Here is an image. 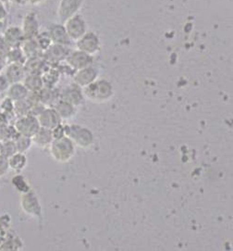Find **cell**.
<instances>
[{
    "label": "cell",
    "instance_id": "35",
    "mask_svg": "<svg viewBox=\"0 0 233 251\" xmlns=\"http://www.w3.org/2000/svg\"><path fill=\"white\" fill-rule=\"evenodd\" d=\"M4 239H5V236H3V235H1V234H0V247H1L2 243L4 241Z\"/></svg>",
    "mask_w": 233,
    "mask_h": 251
},
{
    "label": "cell",
    "instance_id": "10",
    "mask_svg": "<svg viewBox=\"0 0 233 251\" xmlns=\"http://www.w3.org/2000/svg\"><path fill=\"white\" fill-rule=\"evenodd\" d=\"M59 100L67 101L75 107L79 108L82 106L84 102V95H83V88L79 87L76 84H70L65 87L61 92L59 93Z\"/></svg>",
    "mask_w": 233,
    "mask_h": 251
},
{
    "label": "cell",
    "instance_id": "9",
    "mask_svg": "<svg viewBox=\"0 0 233 251\" xmlns=\"http://www.w3.org/2000/svg\"><path fill=\"white\" fill-rule=\"evenodd\" d=\"M100 42L97 35L93 32H87L78 41H76V49L93 56L99 50Z\"/></svg>",
    "mask_w": 233,
    "mask_h": 251
},
{
    "label": "cell",
    "instance_id": "17",
    "mask_svg": "<svg viewBox=\"0 0 233 251\" xmlns=\"http://www.w3.org/2000/svg\"><path fill=\"white\" fill-rule=\"evenodd\" d=\"M70 52H67L66 47L57 44H52L49 48L45 51L44 59L47 62L58 63L61 60L66 59Z\"/></svg>",
    "mask_w": 233,
    "mask_h": 251
},
{
    "label": "cell",
    "instance_id": "24",
    "mask_svg": "<svg viewBox=\"0 0 233 251\" xmlns=\"http://www.w3.org/2000/svg\"><path fill=\"white\" fill-rule=\"evenodd\" d=\"M22 50L24 52L27 59H31V58H35V57H39V53H41L43 51L39 48L38 44L36 42L35 38L34 39H27L24 40L23 44L22 45Z\"/></svg>",
    "mask_w": 233,
    "mask_h": 251
},
{
    "label": "cell",
    "instance_id": "4",
    "mask_svg": "<svg viewBox=\"0 0 233 251\" xmlns=\"http://www.w3.org/2000/svg\"><path fill=\"white\" fill-rule=\"evenodd\" d=\"M84 98L93 102H103L108 100L112 95V87L105 80L94 81L88 86L83 88Z\"/></svg>",
    "mask_w": 233,
    "mask_h": 251
},
{
    "label": "cell",
    "instance_id": "27",
    "mask_svg": "<svg viewBox=\"0 0 233 251\" xmlns=\"http://www.w3.org/2000/svg\"><path fill=\"white\" fill-rule=\"evenodd\" d=\"M14 141L16 144L17 151L26 153L27 151H30L32 146L33 145V140L31 137L17 134L16 137L14 138Z\"/></svg>",
    "mask_w": 233,
    "mask_h": 251
},
{
    "label": "cell",
    "instance_id": "26",
    "mask_svg": "<svg viewBox=\"0 0 233 251\" xmlns=\"http://www.w3.org/2000/svg\"><path fill=\"white\" fill-rule=\"evenodd\" d=\"M6 58L8 59L9 63H18V64H23L24 65L27 57L24 54L22 48H15V49H10Z\"/></svg>",
    "mask_w": 233,
    "mask_h": 251
},
{
    "label": "cell",
    "instance_id": "19",
    "mask_svg": "<svg viewBox=\"0 0 233 251\" xmlns=\"http://www.w3.org/2000/svg\"><path fill=\"white\" fill-rule=\"evenodd\" d=\"M53 107L57 110L59 117L61 118L62 121L71 120L77 114L78 111V108L75 107L74 105L62 100H58Z\"/></svg>",
    "mask_w": 233,
    "mask_h": 251
},
{
    "label": "cell",
    "instance_id": "14",
    "mask_svg": "<svg viewBox=\"0 0 233 251\" xmlns=\"http://www.w3.org/2000/svg\"><path fill=\"white\" fill-rule=\"evenodd\" d=\"M97 78V72L94 68L89 66L75 72L73 75V84L81 88H84L93 83Z\"/></svg>",
    "mask_w": 233,
    "mask_h": 251
},
{
    "label": "cell",
    "instance_id": "21",
    "mask_svg": "<svg viewBox=\"0 0 233 251\" xmlns=\"http://www.w3.org/2000/svg\"><path fill=\"white\" fill-rule=\"evenodd\" d=\"M9 168L16 174H21L28 164V159L25 153L16 152L8 158Z\"/></svg>",
    "mask_w": 233,
    "mask_h": 251
},
{
    "label": "cell",
    "instance_id": "5",
    "mask_svg": "<svg viewBox=\"0 0 233 251\" xmlns=\"http://www.w3.org/2000/svg\"><path fill=\"white\" fill-rule=\"evenodd\" d=\"M13 127L16 130L18 134L28 136L31 138L41 128L38 119L33 114H27L24 116L18 118L14 123Z\"/></svg>",
    "mask_w": 233,
    "mask_h": 251
},
{
    "label": "cell",
    "instance_id": "22",
    "mask_svg": "<svg viewBox=\"0 0 233 251\" xmlns=\"http://www.w3.org/2000/svg\"><path fill=\"white\" fill-rule=\"evenodd\" d=\"M23 83L29 92L39 93L45 86L43 76L40 75H27Z\"/></svg>",
    "mask_w": 233,
    "mask_h": 251
},
{
    "label": "cell",
    "instance_id": "37",
    "mask_svg": "<svg viewBox=\"0 0 233 251\" xmlns=\"http://www.w3.org/2000/svg\"><path fill=\"white\" fill-rule=\"evenodd\" d=\"M3 116V113H2V111H1V109H0V118Z\"/></svg>",
    "mask_w": 233,
    "mask_h": 251
},
{
    "label": "cell",
    "instance_id": "16",
    "mask_svg": "<svg viewBox=\"0 0 233 251\" xmlns=\"http://www.w3.org/2000/svg\"><path fill=\"white\" fill-rule=\"evenodd\" d=\"M4 75L7 78L9 84L23 83L25 76L27 75L24 65L18 63H9L5 67Z\"/></svg>",
    "mask_w": 233,
    "mask_h": 251
},
{
    "label": "cell",
    "instance_id": "8",
    "mask_svg": "<svg viewBox=\"0 0 233 251\" xmlns=\"http://www.w3.org/2000/svg\"><path fill=\"white\" fill-rule=\"evenodd\" d=\"M65 61L67 65L71 70H73L75 73L79 70L92 66L93 57L91 55L84 53L83 51L76 50L69 53Z\"/></svg>",
    "mask_w": 233,
    "mask_h": 251
},
{
    "label": "cell",
    "instance_id": "11",
    "mask_svg": "<svg viewBox=\"0 0 233 251\" xmlns=\"http://www.w3.org/2000/svg\"><path fill=\"white\" fill-rule=\"evenodd\" d=\"M37 119L41 127L49 130H54L62 124V120L54 107H46L37 116Z\"/></svg>",
    "mask_w": 233,
    "mask_h": 251
},
{
    "label": "cell",
    "instance_id": "36",
    "mask_svg": "<svg viewBox=\"0 0 233 251\" xmlns=\"http://www.w3.org/2000/svg\"><path fill=\"white\" fill-rule=\"evenodd\" d=\"M1 2H3L4 4H8V2H9V0H0Z\"/></svg>",
    "mask_w": 233,
    "mask_h": 251
},
{
    "label": "cell",
    "instance_id": "30",
    "mask_svg": "<svg viewBox=\"0 0 233 251\" xmlns=\"http://www.w3.org/2000/svg\"><path fill=\"white\" fill-rule=\"evenodd\" d=\"M31 109H32V105L27 100L14 102V112L19 117L30 114Z\"/></svg>",
    "mask_w": 233,
    "mask_h": 251
},
{
    "label": "cell",
    "instance_id": "31",
    "mask_svg": "<svg viewBox=\"0 0 233 251\" xmlns=\"http://www.w3.org/2000/svg\"><path fill=\"white\" fill-rule=\"evenodd\" d=\"M9 163L8 158L0 154V178L7 176L9 172Z\"/></svg>",
    "mask_w": 233,
    "mask_h": 251
},
{
    "label": "cell",
    "instance_id": "25",
    "mask_svg": "<svg viewBox=\"0 0 233 251\" xmlns=\"http://www.w3.org/2000/svg\"><path fill=\"white\" fill-rule=\"evenodd\" d=\"M11 184L17 192L22 194L29 192L32 188L29 181L22 174H16L11 179Z\"/></svg>",
    "mask_w": 233,
    "mask_h": 251
},
{
    "label": "cell",
    "instance_id": "20",
    "mask_svg": "<svg viewBox=\"0 0 233 251\" xmlns=\"http://www.w3.org/2000/svg\"><path fill=\"white\" fill-rule=\"evenodd\" d=\"M6 92H7V97L14 102L24 100L28 98V95L30 93L23 83L9 84Z\"/></svg>",
    "mask_w": 233,
    "mask_h": 251
},
{
    "label": "cell",
    "instance_id": "23",
    "mask_svg": "<svg viewBox=\"0 0 233 251\" xmlns=\"http://www.w3.org/2000/svg\"><path fill=\"white\" fill-rule=\"evenodd\" d=\"M23 247V240L15 234L9 232L0 247V251H20Z\"/></svg>",
    "mask_w": 233,
    "mask_h": 251
},
{
    "label": "cell",
    "instance_id": "2",
    "mask_svg": "<svg viewBox=\"0 0 233 251\" xmlns=\"http://www.w3.org/2000/svg\"><path fill=\"white\" fill-rule=\"evenodd\" d=\"M65 134L76 147L81 149H89L93 143V135L91 131L80 125L65 126Z\"/></svg>",
    "mask_w": 233,
    "mask_h": 251
},
{
    "label": "cell",
    "instance_id": "32",
    "mask_svg": "<svg viewBox=\"0 0 233 251\" xmlns=\"http://www.w3.org/2000/svg\"><path fill=\"white\" fill-rule=\"evenodd\" d=\"M8 16V10L6 9V4L0 1V23H4Z\"/></svg>",
    "mask_w": 233,
    "mask_h": 251
},
{
    "label": "cell",
    "instance_id": "28",
    "mask_svg": "<svg viewBox=\"0 0 233 251\" xmlns=\"http://www.w3.org/2000/svg\"><path fill=\"white\" fill-rule=\"evenodd\" d=\"M17 151L16 144L14 139H9L1 143V147H0V154L9 158L11 157L13 154H15Z\"/></svg>",
    "mask_w": 233,
    "mask_h": 251
},
{
    "label": "cell",
    "instance_id": "1",
    "mask_svg": "<svg viewBox=\"0 0 233 251\" xmlns=\"http://www.w3.org/2000/svg\"><path fill=\"white\" fill-rule=\"evenodd\" d=\"M51 157L59 163H66L74 157L76 146L68 136L55 138L49 147Z\"/></svg>",
    "mask_w": 233,
    "mask_h": 251
},
{
    "label": "cell",
    "instance_id": "34",
    "mask_svg": "<svg viewBox=\"0 0 233 251\" xmlns=\"http://www.w3.org/2000/svg\"><path fill=\"white\" fill-rule=\"evenodd\" d=\"M47 0H29V4L33 5V6H38L41 5L43 3H45Z\"/></svg>",
    "mask_w": 233,
    "mask_h": 251
},
{
    "label": "cell",
    "instance_id": "6",
    "mask_svg": "<svg viewBox=\"0 0 233 251\" xmlns=\"http://www.w3.org/2000/svg\"><path fill=\"white\" fill-rule=\"evenodd\" d=\"M63 25L71 41H78L83 35L87 33L86 22L79 13L68 19Z\"/></svg>",
    "mask_w": 233,
    "mask_h": 251
},
{
    "label": "cell",
    "instance_id": "29",
    "mask_svg": "<svg viewBox=\"0 0 233 251\" xmlns=\"http://www.w3.org/2000/svg\"><path fill=\"white\" fill-rule=\"evenodd\" d=\"M12 227V219L8 213H3L0 215V234L7 236Z\"/></svg>",
    "mask_w": 233,
    "mask_h": 251
},
{
    "label": "cell",
    "instance_id": "33",
    "mask_svg": "<svg viewBox=\"0 0 233 251\" xmlns=\"http://www.w3.org/2000/svg\"><path fill=\"white\" fill-rule=\"evenodd\" d=\"M10 3H12L13 5L16 6H25L27 4H29V0H9Z\"/></svg>",
    "mask_w": 233,
    "mask_h": 251
},
{
    "label": "cell",
    "instance_id": "13",
    "mask_svg": "<svg viewBox=\"0 0 233 251\" xmlns=\"http://www.w3.org/2000/svg\"><path fill=\"white\" fill-rule=\"evenodd\" d=\"M3 40L7 47L10 49L21 48L24 42L25 38L23 30L18 26H10L5 31L3 35Z\"/></svg>",
    "mask_w": 233,
    "mask_h": 251
},
{
    "label": "cell",
    "instance_id": "15",
    "mask_svg": "<svg viewBox=\"0 0 233 251\" xmlns=\"http://www.w3.org/2000/svg\"><path fill=\"white\" fill-rule=\"evenodd\" d=\"M47 33L49 34L50 39L53 44L67 47L72 42L67 34L66 29L63 24H52L48 28Z\"/></svg>",
    "mask_w": 233,
    "mask_h": 251
},
{
    "label": "cell",
    "instance_id": "12",
    "mask_svg": "<svg viewBox=\"0 0 233 251\" xmlns=\"http://www.w3.org/2000/svg\"><path fill=\"white\" fill-rule=\"evenodd\" d=\"M24 35L25 40L34 39L39 34V23L34 12H29L25 15L23 21V26L21 27Z\"/></svg>",
    "mask_w": 233,
    "mask_h": 251
},
{
    "label": "cell",
    "instance_id": "18",
    "mask_svg": "<svg viewBox=\"0 0 233 251\" xmlns=\"http://www.w3.org/2000/svg\"><path fill=\"white\" fill-rule=\"evenodd\" d=\"M33 145L39 149L49 148L51 143L54 140V135L52 130L41 127L38 132L32 137Z\"/></svg>",
    "mask_w": 233,
    "mask_h": 251
},
{
    "label": "cell",
    "instance_id": "7",
    "mask_svg": "<svg viewBox=\"0 0 233 251\" xmlns=\"http://www.w3.org/2000/svg\"><path fill=\"white\" fill-rule=\"evenodd\" d=\"M83 3L84 0H59L57 14L60 23L64 24L68 19L78 14Z\"/></svg>",
    "mask_w": 233,
    "mask_h": 251
},
{
    "label": "cell",
    "instance_id": "3",
    "mask_svg": "<svg viewBox=\"0 0 233 251\" xmlns=\"http://www.w3.org/2000/svg\"><path fill=\"white\" fill-rule=\"evenodd\" d=\"M21 209L27 216L36 220H43V206L37 194L31 189L29 192L21 195Z\"/></svg>",
    "mask_w": 233,
    "mask_h": 251
}]
</instances>
